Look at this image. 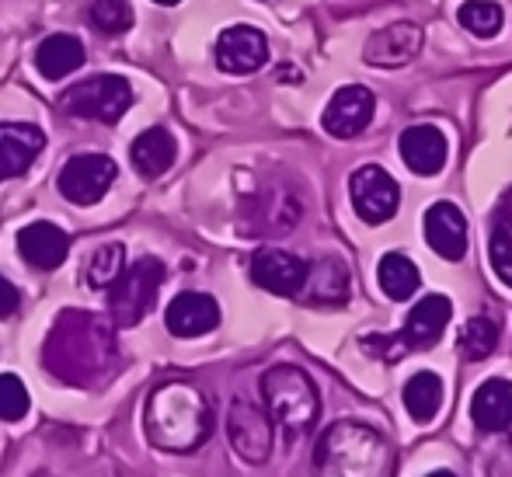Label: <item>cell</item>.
Segmentation results:
<instances>
[{
	"instance_id": "cell-1",
	"label": "cell",
	"mask_w": 512,
	"mask_h": 477,
	"mask_svg": "<svg viewBox=\"0 0 512 477\" xmlns=\"http://www.w3.org/2000/svg\"><path fill=\"white\" fill-rule=\"evenodd\" d=\"M115 324L98 314L70 310L53 324L46 338V366L67 383H88L108 373L115 359Z\"/></svg>"
},
{
	"instance_id": "cell-2",
	"label": "cell",
	"mask_w": 512,
	"mask_h": 477,
	"mask_svg": "<svg viewBox=\"0 0 512 477\" xmlns=\"http://www.w3.org/2000/svg\"><path fill=\"white\" fill-rule=\"evenodd\" d=\"M143 429L157 450L192 453L213 432V408L199 387L171 380L150 394L147 408H143Z\"/></svg>"
},
{
	"instance_id": "cell-3",
	"label": "cell",
	"mask_w": 512,
	"mask_h": 477,
	"mask_svg": "<svg viewBox=\"0 0 512 477\" xmlns=\"http://www.w3.org/2000/svg\"><path fill=\"white\" fill-rule=\"evenodd\" d=\"M317 477H394V450L377 429L335 422L314 450Z\"/></svg>"
},
{
	"instance_id": "cell-4",
	"label": "cell",
	"mask_w": 512,
	"mask_h": 477,
	"mask_svg": "<svg viewBox=\"0 0 512 477\" xmlns=\"http://www.w3.org/2000/svg\"><path fill=\"white\" fill-rule=\"evenodd\" d=\"M262 397L272 425H279L290 439L307 436L321 415L317 387L300 366H272L262 377Z\"/></svg>"
},
{
	"instance_id": "cell-5",
	"label": "cell",
	"mask_w": 512,
	"mask_h": 477,
	"mask_svg": "<svg viewBox=\"0 0 512 477\" xmlns=\"http://www.w3.org/2000/svg\"><path fill=\"white\" fill-rule=\"evenodd\" d=\"M450 317H453V303L439 293H429L408 310V321L398 335H370V338H363V349L377 359L398 363V359L408 356V352L436 345L439 338H443Z\"/></svg>"
},
{
	"instance_id": "cell-6",
	"label": "cell",
	"mask_w": 512,
	"mask_h": 477,
	"mask_svg": "<svg viewBox=\"0 0 512 477\" xmlns=\"http://www.w3.org/2000/svg\"><path fill=\"white\" fill-rule=\"evenodd\" d=\"M164 283V265L157 258H140L108 286V314L115 328H136L150 314L157 289Z\"/></svg>"
},
{
	"instance_id": "cell-7",
	"label": "cell",
	"mask_w": 512,
	"mask_h": 477,
	"mask_svg": "<svg viewBox=\"0 0 512 477\" xmlns=\"http://www.w3.org/2000/svg\"><path fill=\"white\" fill-rule=\"evenodd\" d=\"M133 105V88L126 77L98 74L88 81L70 84L60 95V108L74 119H98V122H119Z\"/></svg>"
},
{
	"instance_id": "cell-8",
	"label": "cell",
	"mask_w": 512,
	"mask_h": 477,
	"mask_svg": "<svg viewBox=\"0 0 512 477\" xmlns=\"http://www.w3.org/2000/svg\"><path fill=\"white\" fill-rule=\"evenodd\" d=\"M349 195H352V209H356V216L363 223H370V227L387 223L401 206L398 182H394L380 164H363V168L349 178Z\"/></svg>"
},
{
	"instance_id": "cell-9",
	"label": "cell",
	"mask_w": 512,
	"mask_h": 477,
	"mask_svg": "<svg viewBox=\"0 0 512 477\" xmlns=\"http://www.w3.org/2000/svg\"><path fill=\"white\" fill-rule=\"evenodd\" d=\"M115 175H119V168L108 154H77L63 164L56 185H60L63 199H70L74 206H95L112 189Z\"/></svg>"
},
{
	"instance_id": "cell-10",
	"label": "cell",
	"mask_w": 512,
	"mask_h": 477,
	"mask_svg": "<svg viewBox=\"0 0 512 477\" xmlns=\"http://www.w3.org/2000/svg\"><path fill=\"white\" fill-rule=\"evenodd\" d=\"M227 436H230V446L241 460L248 464H265L272 457V418L269 411H262L258 404L251 401H241L237 397L230 404V415H227Z\"/></svg>"
},
{
	"instance_id": "cell-11",
	"label": "cell",
	"mask_w": 512,
	"mask_h": 477,
	"mask_svg": "<svg viewBox=\"0 0 512 477\" xmlns=\"http://www.w3.org/2000/svg\"><path fill=\"white\" fill-rule=\"evenodd\" d=\"M300 216H304V206H300V199L290 189H262L244 202L241 223L248 234L276 237L297 227Z\"/></svg>"
},
{
	"instance_id": "cell-12",
	"label": "cell",
	"mask_w": 512,
	"mask_h": 477,
	"mask_svg": "<svg viewBox=\"0 0 512 477\" xmlns=\"http://www.w3.org/2000/svg\"><path fill=\"white\" fill-rule=\"evenodd\" d=\"M373 112H377L373 91L363 88V84H345V88H338L328 105H324L321 126H324V133H331L335 140H352V136H359L370 126Z\"/></svg>"
},
{
	"instance_id": "cell-13",
	"label": "cell",
	"mask_w": 512,
	"mask_h": 477,
	"mask_svg": "<svg viewBox=\"0 0 512 477\" xmlns=\"http://www.w3.org/2000/svg\"><path fill=\"white\" fill-rule=\"evenodd\" d=\"M418 49H422V28L415 21H394L366 39L363 60L380 70H398L415 60Z\"/></svg>"
},
{
	"instance_id": "cell-14",
	"label": "cell",
	"mask_w": 512,
	"mask_h": 477,
	"mask_svg": "<svg viewBox=\"0 0 512 477\" xmlns=\"http://www.w3.org/2000/svg\"><path fill=\"white\" fill-rule=\"evenodd\" d=\"M307 269L310 265L304 258L290 255L283 248H262L251 258V279H255V286L269 289L276 296H300V289L307 283Z\"/></svg>"
},
{
	"instance_id": "cell-15",
	"label": "cell",
	"mask_w": 512,
	"mask_h": 477,
	"mask_svg": "<svg viewBox=\"0 0 512 477\" xmlns=\"http://www.w3.org/2000/svg\"><path fill=\"white\" fill-rule=\"evenodd\" d=\"M269 60V39L251 25H234L216 39V67L227 74H255Z\"/></svg>"
},
{
	"instance_id": "cell-16",
	"label": "cell",
	"mask_w": 512,
	"mask_h": 477,
	"mask_svg": "<svg viewBox=\"0 0 512 477\" xmlns=\"http://www.w3.org/2000/svg\"><path fill=\"white\" fill-rule=\"evenodd\" d=\"M46 150V133L32 122H0V182L21 178Z\"/></svg>"
},
{
	"instance_id": "cell-17",
	"label": "cell",
	"mask_w": 512,
	"mask_h": 477,
	"mask_svg": "<svg viewBox=\"0 0 512 477\" xmlns=\"http://www.w3.org/2000/svg\"><path fill=\"white\" fill-rule=\"evenodd\" d=\"M425 244L446 262H460L467 255V220L453 202H432L425 209Z\"/></svg>"
},
{
	"instance_id": "cell-18",
	"label": "cell",
	"mask_w": 512,
	"mask_h": 477,
	"mask_svg": "<svg viewBox=\"0 0 512 477\" xmlns=\"http://www.w3.org/2000/svg\"><path fill=\"white\" fill-rule=\"evenodd\" d=\"M164 324L175 338H199L220 324V303L209 293H178L164 310Z\"/></svg>"
},
{
	"instance_id": "cell-19",
	"label": "cell",
	"mask_w": 512,
	"mask_h": 477,
	"mask_svg": "<svg viewBox=\"0 0 512 477\" xmlns=\"http://www.w3.org/2000/svg\"><path fill=\"white\" fill-rule=\"evenodd\" d=\"M398 150H401V161L408 164V171L422 178H432L443 171L446 164V154H450V143H446L443 129L436 126H408L398 140Z\"/></svg>"
},
{
	"instance_id": "cell-20",
	"label": "cell",
	"mask_w": 512,
	"mask_h": 477,
	"mask_svg": "<svg viewBox=\"0 0 512 477\" xmlns=\"http://www.w3.org/2000/svg\"><path fill=\"white\" fill-rule=\"evenodd\" d=\"M18 251H21V258H25L28 265L49 272V269H60V265L67 262L70 237H67V230H60L56 223L39 220V223H28V227H21Z\"/></svg>"
},
{
	"instance_id": "cell-21",
	"label": "cell",
	"mask_w": 512,
	"mask_h": 477,
	"mask_svg": "<svg viewBox=\"0 0 512 477\" xmlns=\"http://www.w3.org/2000/svg\"><path fill=\"white\" fill-rule=\"evenodd\" d=\"M471 418L481 432H506L512 425V383L485 380L471 397Z\"/></svg>"
},
{
	"instance_id": "cell-22",
	"label": "cell",
	"mask_w": 512,
	"mask_h": 477,
	"mask_svg": "<svg viewBox=\"0 0 512 477\" xmlns=\"http://www.w3.org/2000/svg\"><path fill=\"white\" fill-rule=\"evenodd\" d=\"M84 42L77 39V35H49V39L39 42V49H35V67H39L42 77H49V81H60V77L74 74V70L84 67Z\"/></svg>"
},
{
	"instance_id": "cell-23",
	"label": "cell",
	"mask_w": 512,
	"mask_h": 477,
	"mask_svg": "<svg viewBox=\"0 0 512 477\" xmlns=\"http://www.w3.org/2000/svg\"><path fill=\"white\" fill-rule=\"evenodd\" d=\"M175 154H178L175 136H171L168 129H161V126L140 133L133 140V147H129V157H133L136 175H143V178H161L164 171L175 164Z\"/></svg>"
},
{
	"instance_id": "cell-24",
	"label": "cell",
	"mask_w": 512,
	"mask_h": 477,
	"mask_svg": "<svg viewBox=\"0 0 512 477\" xmlns=\"http://www.w3.org/2000/svg\"><path fill=\"white\" fill-rule=\"evenodd\" d=\"M307 303H342L349 296V276L338 258H321L307 269V283L300 289Z\"/></svg>"
},
{
	"instance_id": "cell-25",
	"label": "cell",
	"mask_w": 512,
	"mask_h": 477,
	"mask_svg": "<svg viewBox=\"0 0 512 477\" xmlns=\"http://www.w3.org/2000/svg\"><path fill=\"white\" fill-rule=\"evenodd\" d=\"M377 279H380V289L387 293V300H398V303L411 300V296L418 293V286H422L418 265L411 262L408 255H401V251H391V255L380 258Z\"/></svg>"
},
{
	"instance_id": "cell-26",
	"label": "cell",
	"mask_w": 512,
	"mask_h": 477,
	"mask_svg": "<svg viewBox=\"0 0 512 477\" xmlns=\"http://www.w3.org/2000/svg\"><path fill=\"white\" fill-rule=\"evenodd\" d=\"M405 408L418 425H429L443 408V380L429 370L415 373L405 387Z\"/></svg>"
},
{
	"instance_id": "cell-27",
	"label": "cell",
	"mask_w": 512,
	"mask_h": 477,
	"mask_svg": "<svg viewBox=\"0 0 512 477\" xmlns=\"http://www.w3.org/2000/svg\"><path fill=\"white\" fill-rule=\"evenodd\" d=\"M495 345H499V324H495L492 317H471V321L460 328L457 349H460V356L471 359V363L488 359L495 352Z\"/></svg>"
},
{
	"instance_id": "cell-28",
	"label": "cell",
	"mask_w": 512,
	"mask_h": 477,
	"mask_svg": "<svg viewBox=\"0 0 512 477\" xmlns=\"http://www.w3.org/2000/svg\"><path fill=\"white\" fill-rule=\"evenodd\" d=\"M457 21L471 35H478V39H495V35L502 32L506 14H502V7L492 4V0H467V4H460Z\"/></svg>"
},
{
	"instance_id": "cell-29",
	"label": "cell",
	"mask_w": 512,
	"mask_h": 477,
	"mask_svg": "<svg viewBox=\"0 0 512 477\" xmlns=\"http://www.w3.org/2000/svg\"><path fill=\"white\" fill-rule=\"evenodd\" d=\"M126 269V248L122 244H102V248L91 255V262L84 265V283L95 289H108Z\"/></svg>"
},
{
	"instance_id": "cell-30",
	"label": "cell",
	"mask_w": 512,
	"mask_h": 477,
	"mask_svg": "<svg viewBox=\"0 0 512 477\" xmlns=\"http://www.w3.org/2000/svg\"><path fill=\"white\" fill-rule=\"evenodd\" d=\"M88 18L102 35H122L133 25V7H129V0H95Z\"/></svg>"
},
{
	"instance_id": "cell-31",
	"label": "cell",
	"mask_w": 512,
	"mask_h": 477,
	"mask_svg": "<svg viewBox=\"0 0 512 477\" xmlns=\"http://www.w3.org/2000/svg\"><path fill=\"white\" fill-rule=\"evenodd\" d=\"M488 258H492L495 276L506 286H512V216H502L492 230V241H488Z\"/></svg>"
},
{
	"instance_id": "cell-32",
	"label": "cell",
	"mask_w": 512,
	"mask_h": 477,
	"mask_svg": "<svg viewBox=\"0 0 512 477\" xmlns=\"http://www.w3.org/2000/svg\"><path fill=\"white\" fill-rule=\"evenodd\" d=\"M28 415V390L14 373L0 377V422H21Z\"/></svg>"
},
{
	"instance_id": "cell-33",
	"label": "cell",
	"mask_w": 512,
	"mask_h": 477,
	"mask_svg": "<svg viewBox=\"0 0 512 477\" xmlns=\"http://www.w3.org/2000/svg\"><path fill=\"white\" fill-rule=\"evenodd\" d=\"M18 303H21L18 286H14L11 279L0 276V317H11L14 310H18Z\"/></svg>"
},
{
	"instance_id": "cell-34",
	"label": "cell",
	"mask_w": 512,
	"mask_h": 477,
	"mask_svg": "<svg viewBox=\"0 0 512 477\" xmlns=\"http://www.w3.org/2000/svg\"><path fill=\"white\" fill-rule=\"evenodd\" d=\"M429 477H457L453 471H436V474H429Z\"/></svg>"
},
{
	"instance_id": "cell-35",
	"label": "cell",
	"mask_w": 512,
	"mask_h": 477,
	"mask_svg": "<svg viewBox=\"0 0 512 477\" xmlns=\"http://www.w3.org/2000/svg\"><path fill=\"white\" fill-rule=\"evenodd\" d=\"M154 4H164V7H171V4H182V0H154Z\"/></svg>"
}]
</instances>
